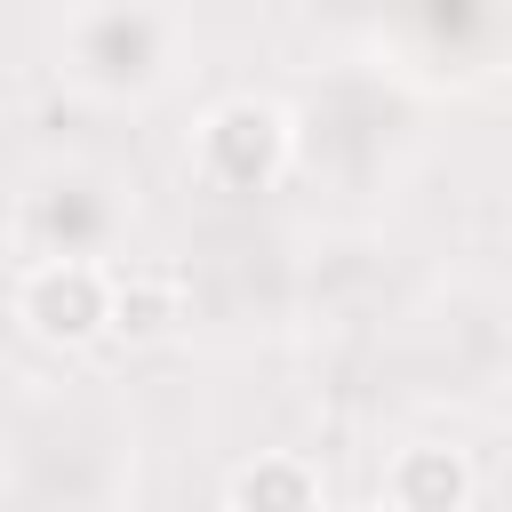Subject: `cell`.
Returning a JSON list of instances; mask_svg holds the SVG:
<instances>
[{
  "label": "cell",
  "instance_id": "obj_2",
  "mask_svg": "<svg viewBox=\"0 0 512 512\" xmlns=\"http://www.w3.org/2000/svg\"><path fill=\"white\" fill-rule=\"evenodd\" d=\"M136 224V184L96 160H48L8 200V264H120V232Z\"/></svg>",
  "mask_w": 512,
  "mask_h": 512
},
{
  "label": "cell",
  "instance_id": "obj_4",
  "mask_svg": "<svg viewBox=\"0 0 512 512\" xmlns=\"http://www.w3.org/2000/svg\"><path fill=\"white\" fill-rule=\"evenodd\" d=\"M120 264H8V320L40 352H88L112 336Z\"/></svg>",
  "mask_w": 512,
  "mask_h": 512
},
{
  "label": "cell",
  "instance_id": "obj_10",
  "mask_svg": "<svg viewBox=\"0 0 512 512\" xmlns=\"http://www.w3.org/2000/svg\"><path fill=\"white\" fill-rule=\"evenodd\" d=\"M336 512H392L384 496H360V504H336Z\"/></svg>",
  "mask_w": 512,
  "mask_h": 512
},
{
  "label": "cell",
  "instance_id": "obj_7",
  "mask_svg": "<svg viewBox=\"0 0 512 512\" xmlns=\"http://www.w3.org/2000/svg\"><path fill=\"white\" fill-rule=\"evenodd\" d=\"M376 496H384L392 512H472L480 472H472V456H464L456 440H400V448L384 456Z\"/></svg>",
  "mask_w": 512,
  "mask_h": 512
},
{
  "label": "cell",
  "instance_id": "obj_3",
  "mask_svg": "<svg viewBox=\"0 0 512 512\" xmlns=\"http://www.w3.org/2000/svg\"><path fill=\"white\" fill-rule=\"evenodd\" d=\"M184 168L224 200L272 192L304 168V120H296V104H280L264 88H224L216 104H200V120L184 136Z\"/></svg>",
  "mask_w": 512,
  "mask_h": 512
},
{
  "label": "cell",
  "instance_id": "obj_6",
  "mask_svg": "<svg viewBox=\"0 0 512 512\" xmlns=\"http://www.w3.org/2000/svg\"><path fill=\"white\" fill-rule=\"evenodd\" d=\"M384 48H416V72L432 80H480L496 72V40H512V16L504 8H416V16H392L376 24Z\"/></svg>",
  "mask_w": 512,
  "mask_h": 512
},
{
  "label": "cell",
  "instance_id": "obj_5",
  "mask_svg": "<svg viewBox=\"0 0 512 512\" xmlns=\"http://www.w3.org/2000/svg\"><path fill=\"white\" fill-rule=\"evenodd\" d=\"M448 312H456V328L440 336V320L432 312H408V368L424 376V392H464V400H480L488 392V376L504 368V320L496 312H472V296L464 288H448Z\"/></svg>",
  "mask_w": 512,
  "mask_h": 512
},
{
  "label": "cell",
  "instance_id": "obj_8",
  "mask_svg": "<svg viewBox=\"0 0 512 512\" xmlns=\"http://www.w3.org/2000/svg\"><path fill=\"white\" fill-rule=\"evenodd\" d=\"M192 320V280L176 264H120V304H112V336L120 344H168Z\"/></svg>",
  "mask_w": 512,
  "mask_h": 512
},
{
  "label": "cell",
  "instance_id": "obj_9",
  "mask_svg": "<svg viewBox=\"0 0 512 512\" xmlns=\"http://www.w3.org/2000/svg\"><path fill=\"white\" fill-rule=\"evenodd\" d=\"M224 512H328V496H320L312 456H296V448H264V456L232 464V480H224Z\"/></svg>",
  "mask_w": 512,
  "mask_h": 512
},
{
  "label": "cell",
  "instance_id": "obj_1",
  "mask_svg": "<svg viewBox=\"0 0 512 512\" xmlns=\"http://www.w3.org/2000/svg\"><path fill=\"white\" fill-rule=\"evenodd\" d=\"M40 56L80 104L128 112V104H152V96H168L184 80L192 24L176 8H120V0L48 8L40 16Z\"/></svg>",
  "mask_w": 512,
  "mask_h": 512
}]
</instances>
